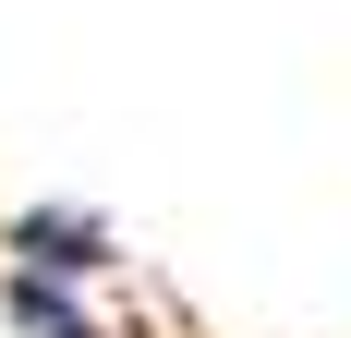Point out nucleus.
<instances>
[{"mask_svg": "<svg viewBox=\"0 0 351 338\" xmlns=\"http://www.w3.org/2000/svg\"><path fill=\"white\" fill-rule=\"evenodd\" d=\"M12 266H61V278H97L109 266V242H97V218H12Z\"/></svg>", "mask_w": 351, "mask_h": 338, "instance_id": "nucleus-1", "label": "nucleus"}, {"mask_svg": "<svg viewBox=\"0 0 351 338\" xmlns=\"http://www.w3.org/2000/svg\"><path fill=\"white\" fill-rule=\"evenodd\" d=\"M12 326H25V338H109L97 314L73 302V278H61V266H12Z\"/></svg>", "mask_w": 351, "mask_h": 338, "instance_id": "nucleus-2", "label": "nucleus"}]
</instances>
